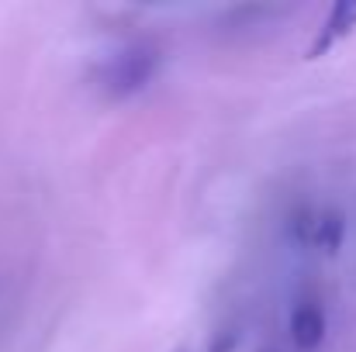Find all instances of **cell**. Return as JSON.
Wrapping results in <instances>:
<instances>
[{
    "label": "cell",
    "instance_id": "6da1fadb",
    "mask_svg": "<svg viewBox=\"0 0 356 352\" xmlns=\"http://www.w3.org/2000/svg\"><path fill=\"white\" fill-rule=\"evenodd\" d=\"M356 31V0H339L332 10H329V17L322 21V28H318V35H315V42L308 45V59H322L325 52H332L343 38H350Z\"/></svg>",
    "mask_w": 356,
    "mask_h": 352
},
{
    "label": "cell",
    "instance_id": "7a4b0ae2",
    "mask_svg": "<svg viewBox=\"0 0 356 352\" xmlns=\"http://www.w3.org/2000/svg\"><path fill=\"white\" fill-rule=\"evenodd\" d=\"M291 339L301 352H312L322 346L325 339V311L318 308V301H301L291 311Z\"/></svg>",
    "mask_w": 356,
    "mask_h": 352
},
{
    "label": "cell",
    "instance_id": "3957f363",
    "mask_svg": "<svg viewBox=\"0 0 356 352\" xmlns=\"http://www.w3.org/2000/svg\"><path fill=\"white\" fill-rule=\"evenodd\" d=\"M343 235H346V221L339 211H322V215H305L301 221V238L318 245L322 252L336 255L339 245H343Z\"/></svg>",
    "mask_w": 356,
    "mask_h": 352
},
{
    "label": "cell",
    "instance_id": "277c9868",
    "mask_svg": "<svg viewBox=\"0 0 356 352\" xmlns=\"http://www.w3.org/2000/svg\"><path fill=\"white\" fill-rule=\"evenodd\" d=\"M236 335H232V332H229V335H218V339H215V342H211V352H232L236 349Z\"/></svg>",
    "mask_w": 356,
    "mask_h": 352
}]
</instances>
